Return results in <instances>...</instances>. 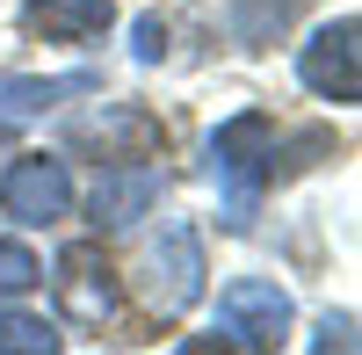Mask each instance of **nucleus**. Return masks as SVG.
Segmentation results:
<instances>
[{
  "label": "nucleus",
  "instance_id": "nucleus-3",
  "mask_svg": "<svg viewBox=\"0 0 362 355\" xmlns=\"http://www.w3.org/2000/svg\"><path fill=\"white\" fill-rule=\"evenodd\" d=\"M297 80L326 102H355L362 95V22L355 15H334L312 29V44L297 51Z\"/></svg>",
  "mask_w": 362,
  "mask_h": 355
},
{
  "label": "nucleus",
  "instance_id": "nucleus-13",
  "mask_svg": "<svg viewBox=\"0 0 362 355\" xmlns=\"http://www.w3.org/2000/svg\"><path fill=\"white\" fill-rule=\"evenodd\" d=\"M44 269H37V254L15 247V240H0V298H22V290H37Z\"/></svg>",
  "mask_w": 362,
  "mask_h": 355
},
{
  "label": "nucleus",
  "instance_id": "nucleus-5",
  "mask_svg": "<svg viewBox=\"0 0 362 355\" xmlns=\"http://www.w3.org/2000/svg\"><path fill=\"white\" fill-rule=\"evenodd\" d=\"M0 203H8V218H22V225H58V218L73 211V174H66V160L22 153L8 174H0Z\"/></svg>",
  "mask_w": 362,
  "mask_h": 355
},
{
  "label": "nucleus",
  "instance_id": "nucleus-15",
  "mask_svg": "<svg viewBox=\"0 0 362 355\" xmlns=\"http://www.w3.org/2000/svg\"><path fill=\"white\" fill-rule=\"evenodd\" d=\"M334 341H341V348L355 341V334H348V319H326V327H319V348H334Z\"/></svg>",
  "mask_w": 362,
  "mask_h": 355
},
{
  "label": "nucleus",
  "instance_id": "nucleus-9",
  "mask_svg": "<svg viewBox=\"0 0 362 355\" xmlns=\"http://www.w3.org/2000/svg\"><path fill=\"white\" fill-rule=\"evenodd\" d=\"M160 203V174L153 167H102V182H95V196H87V211H95V225H138L145 211Z\"/></svg>",
  "mask_w": 362,
  "mask_h": 355
},
{
  "label": "nucleus",
  "instance_id": "nucleus-11",
  "mask_svg": "<svg viewBox=\"0 0 362 355\" xmlns=\"http://www.w3.org/2000/svg\"><path fill=\"white\" fill-rule=\"evenodd\" d=\"M290 15H297V0H232V37L261 51L276 29H290Z\"/></svg>",
  "mask_w": 362,
  "mask_h": 355
},
{
  "label": "nucleus",
  "instance_id": "nucleus-14",
  "mask_svg": "<svg viewBox=\"0 0 362 355\" xmlns=\"http://www.w3.org/2000/svg\"><path fill=\"white\" fill-rule=\"evenodd\" d=\"M131 51H138V66H160V51H167V22H160V15H138Z\"/></svg>",
  "mask_w": 362,
  "mask_h": 355
},
{
  "label": "nucleus",
  "instance_id": "nucleus-6",
  "mask_svg": "<svg viewBox=\"0 0 362 355\" xmlns=\"http://www.w3.org/2000/svg\"><path fill=\"white\" fill-rule=\"evenodd\" d=\"M58 305H66V319H80V327H102L116 312V269H109V254L95 240L58 254Z\"/></svg>",
  "mask_w": 362,
  "mask_h": 355
},
{
  "label": "nucleus",
  "instance_id": "nucleus-12",
  "mask_svg": "<svg viewBox=\"0 0 362 355\" xmlns=\"http://www.w3.org/2000/svg\"><path fill=\"white\" fill-rule=\"evenodd\" d=\"M51 355L58 348V327L51 319H37V312H0V355Z\"/></svg>",
  "mask_w": 362,
  "mask_h": 355
},
{
  "label": "nucleus",
  "instance_id": "nucleus-8",
  "mask_svg": "<svg viewBox=\"0 0 362 355\" xmlns=\"http://www.w3.org/2000/svg\"><path fill=\"white\" fill-rule=\"evenodd\" d=\"M109 0H22V29H37L44 44H95L109 37Z\"/></svg>",
  "mask_w": 362,
  "mask_h": 355
},
{
  "label": "nucleus",
  "instance_id": "nucleus-2",
  "mask_svg": "<svg viewBox=\"0 0 362 355\" xmlns=\"http://www.w3.org/2000/svg\"><path fill=\"white\" fill-rule=\"evenodd\" d=\"M203 240L196 225H167L153 247H145V305H153V319H181L196 298H203Z\"/></svg>",
  "mask_w": 362,
  "mask_h": 355
},
{
  "label": "nucleus",
  "instance_id": "nucleus-4",
  "mask_svg": "<svg viewBox=\"0 0 362 355\" xmlns=\"http://www.w3.org/2000/svg\"><path fill=\"white\" fill-rule=\"evenodd\" d=\"M218 341L225 348H276L290 334V298L276 283H261V276H239L218 290Z\"/></svg>",
  "mask_w": 362,
  "mask_h": 355
},
{
  "label": "nucleus",
  "instance_id": "nucleus-1",
  "mask_svg": "<svg viewBox=\"0 0 362 355\" xmlns=\"http://www.w3.org/2000/svg\"><path fill=\"white\" fill-rule=\"evenodd\" d=\"M210 174H218V189H225V225L247 232L268 174H276V124H268L261 109H239L232 124H218V138H210Z\"/></svg>",
  "mask_w": 362,
  "mask_h": 355
},
{
  "label": "nucleus",
  "instance_id": "nucleus-7",
  "mask_svg": "<svg viewBox=\"0 0 362 355\" xmlns=\"http://www.w3.org/2000/svg\"><path fill=\"white\" fill-rule=\"evenodd\" d=\"M80 145H95L109 167H138V160L160 153V124L145 109H131V102H109V109H95L80 124Z\"/></svg>",
  "mask_w": 362,
  "mask_h": 355
},
{
  "label": "nucleus",
  "instance_id": "nucleus-10",
  "mask_svg": "<svg viewBox=\"0 0 362 355\" xmlns=\"http://www.w3.org/2000/svg\"><path fill=\"white\" fill-rule=\"evenodd\" d=\"M95 73H58V80H22V73H0V124H29V116H44L73 95H95Z\"/></svg>",
  "mask_w": 362,
  "mask_h": 355
}]
</instances>
